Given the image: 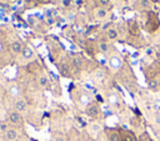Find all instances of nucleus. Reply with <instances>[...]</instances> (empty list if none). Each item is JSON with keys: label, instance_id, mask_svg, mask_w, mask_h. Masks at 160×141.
Here are the masks:
<instances>
[{"label": "nucleus", "instance_id": "f257e3e1", "mask_svg": "<svg viewBox=\"0 0 160 141\" xmlns=\"http://www.w3.org/2000/svg\"><path fill=\"white\" fill-rule=\"evenodd\" d=\"M159 24H160V21L158 20V16L155 14L150 12L148 15V21H146V25H148L149 31H155L159 27Z\"/></svg>", "mask_w": 160, "mask_h": 141}, {"label": "nucleus", "instance_id": "f03ea898", "mask_svg": "<svg viewBox=\"0 0 160 141\" xmlns=\"http://www.w3.org/2000/svg\"><path fill=\"white\" fill-rule=\"evenodd\" d=\"M8 120H9V122L12 124V125H21V122H22L21 114H20L19 111H15V110H12V111L9 112Z\"/></svg>", "mask_w": 160, "mask_h": 141}, {"label": "nucleus", "instance_id": "7ed1b4c3", "mask_svg": "<svg viewBox=\"0 0 160 141\" xmlns=\"http://www.w3.org/2000/svg\"><path fill=\"white\" fill-rule=\"evenodd\" d=\"M100 114V109L98 106V104L95 102H91L86 106V115L90 116V117H98Z\"/></svg>", "mask_w": 160, "mask_h": 141}, {"label": "nucleus", "instance_id": "20e7f679", "mask_svg": "<svg viewBox=\"0 0 160 141\" xmlns=\"http://www.w3.org/2000/svg\"><path fill=\"white\" fill-rule=\"evenodd\" d=\"M120 132H121L122 141H138V137L134 135V132H131L129 130H124V131H120Z\"/></svg>", "mask_w": 160, "mask_h": 141}, {"label": "nucleus", "instance_id": "39448f33", "mask_svg": "<svg viewBox=\"0 0 160 141\" xmlns=\"http://www.w3.org/2000/svg\"><path fill=\"white\" fill-rule=\"evenodd\" d=\"M22 44L20 42V41H12L11 44H10V50L14 52V54H21V51H22Z\"/></svg>", "mask_w": 160, "mask_h": 141}, {"label": "nucleus", "instance_id": "423d86ee", "mask_svg": "<svg viewBox=\"0 0 160 141\" xmlns=\"http://www.w3.org/2000/svg\"><path fill=\"white\" fill-rule=\"evenodd\" d=\"M109 141H122L121 132L119 130H110L109 131Z\"/></svg>", "mask_w": 160, "mask_h": 141}, {"label": "nucleus", "instance_id": "0eeeda50", "mask_svg": "<svg viewBox=\"0 0 160 141\" xmlns=\"http://www.w3.org/2000/svg\"><path fill=\"white\" fill-rule=\"evenodd\" d=\"M18 136H19V134H18V131L15 129H9L5 132V137H6L8 141H15L18 139Z\"/></svg>", "mask_w": 160, "mask_h": 141}, {"label": "nucleus", "instance_id": "6e6552de", "mask_svg": "<svg viewBox=\"0 0 160 141\" xmlns=\"http://www.w3.org/2000/svg\"><path fill=\"white\" fill-rule=\"evenodd\" d=\"M25 109H26V101H25L24 99H19V100L15 101V111L21 112V111H24Z\"/></svg>", "mask_w": 160, "mask_h": 141}, {"label": "nucleus", "instance_id": "1a4fd4ad", "mask_svg": "<svg viewBox=\"0 0 160 141\" xmlns=\"http://www.w3.org/2000/svg\"><path fill=\"white\" fill-rule=\"evenodd\" d=\"M129 31H130L131 35H135V36L139 35V26H138L136 21H130L129 22Z\"/></svg>", "mask_w": 160, "mask_h": 141}, {"label": "nucleus", "instance_id": "9d476101", "mask_svg": "<svg viewBox=\"0 0 160 141\" xmlns=\"http://www.w3.org/2000/svg\"><path fill=\"white\" fill-rule=\"evenodd\" d=\"M106 15H108V10L105 7H99L95 10V16L98 19H104V17H106Z\"/></svg>", "mask_w": 160, "mask_h": 141}, {"label": "nucleus", "instance_id": "9b49d317", "mask_svg": "<svg viewBox=\"0 0 160 141\" xmlns=\"http://www.w3.org/2000/svg\"><path fill=\"white\" fill-rule=\"evenodd\" d=\"M32 50L29 47V46H24L22 47V51H21V55H22V57L24 59H31L32 57Z\"/></svg>", "mask_w": 160, "mask_h": 141}, {"label": "nucleus", "instance_id": "f8f14e48", "mask_svg": "<svg viewBox=\"0 0 160 141\" xmlns=\"http://www.w3.org/2000/svg\"><path fill=\"white\" fill-rule=\"evenodd\" d=\"M40 87H46L49 85V77L46 75H40L39 76V80H38Z\"/></svg>", "mask_w": 160, "mask_h": 141}, {"label": "nucleus", "instance_id": "ddd939ff", "mask_svg": "<svg viewBox=\"0 0 160 141\" xmlns=\"http://www.w3.org/2000/svg\"><path fill=\"white\" fill-rule=\"evenodd\" d=\"M106 35H108V37L110 39V40H115V39H118V30H115V29H109L108 31H106Z\"/></svg>", "mask_w": 160, "mask_h": 141}, {"label": "nucleus", "instance_id": "4468645a", "mask_svg": "<svg viewBox=\"0 0 160 141\" xmlns=\"http://www.w3.org/2000/svg\"><path fill=\"white\" fill-rule=\"evenodd\" d=\"M151 2H152L151 0H140L141 6H142L144 9H148V10H149V9H151V5H152Z\"/></svg>", "mask_w": 160, "mask_h": 141}, {"label": "nucleus", "instance_id": "2eb2a0df", "mask_svg": "<svg viewBox=\"0 0 160 141\" xmlns=\"http://www.w3.org/2000/svg\"><path fill=\"white\" fill-rule=\"evenodd\" d=\"M99 49H100V51L106 52V51L109 50V44H108V42H105V41H101V42L99 44Z\"/></svg>", "mask_w": 160, "mask_h": 141}, {"label": "nucleus", "instance_id": "dca6fc26", "mask_svg": "<svg viewBox=\"0 0 160 141\" xmlns=\"http://www.w3.org/2000/svg\"><path fill=\"white\" fill-rule=\"evenodd\" d=\"M74 65L79 69H82V60L79 57V56H75L74 57Z\"/></svg>", "mask_w": 160, "mask_h": 141}, {"label": "nucleus", "instance_id": "f3484780", "mask_svg": "<svg viewBox=\"0 0 160 141\" xmlns=\"http://www.w3.org/2000/svg\"><path fill=\"white\" fill-rule=\"evenodd\" d=\"M138 141H151V140H150V136L148 135V132H142V134L138 137Z\"/></svg>", "mask_w": 160, "mask_h": 141}, {"label": "nucleus", "instance_id": "a211bd4d", "mask_svg": "<svg viewBox=\"0 0 160 141\" xmlns=\"http://www.w3.org/2000/svg\"><path fill=\"white\" fill-rule=\"evenodd\" d=\"M110 64H111L112 67H118V66H120V60H119L118 57H111Z\"/></svg>", "mask_w": 160, "mask_h": 141}, {"label": "nucleus", "instance_id": "6ab92c4d", "mask_svg": "<svg viewBox=\"0 0 160 141\" xmlns=\"http://www.w3.org/2000/svg\"><path fill=\"white\" fill-rule=\"evenodd\" d=\"M9 129H10V127H9V125H8L5 121H1V122H0V130H1L2 132H6Z\"/></svg>", "mask_w": 160, "mask_h": 141}, {"label": "nucleus", "instance_id": "aec40b11", "mask_svg": "<svg viewBox=\"0 0 160 141\" xmlns=\"http://www.w3.org/2000/svg\"><path fill=\"white\" fill-rule=\"evenodd\" d=\"M149 86L152 89V90H156L158 89V80H155V79H152V80H150V82H149Z\"/></svg>", "mask_w": 160, "mask_h": 141}, {"label": "nucleus", "instance_id": "412c9836", "mask_svg": "<svg viewBox=\"0 0 160 141\" xmlns=\"http://www.w3.org/2000/svg\"><path fill=\"white\" fill-rule=\"evenodd\" d=\"M99 4L101 7H106L110 5V0H99Z\"/></svg>", "mask_w": 160, "mask_h": 141}, {"label": "nucleus", "instance_id": "4be33fe9", "mask_svg": "<svg viewBox=\"0 0 160 141\" xmlns=\"http://www.w3.org/2000/svg\"><path fill=\"white\" fill-rule=\"evenodd\" d=\"M54 141H66V139H65L62 135L58 134L56 136H54Z\"/></svg>", "mask_w": 160, "mask_h": 141}, {"label": "nucleus", "instance_id": "5701e85b", "mask_svg": "<svg viewBox=\"0 0 160 141\" xmlns=\"http://www.w3.org/2000/svg\"><path fill=\"white\" fill-rule=\"evenodd\" d=\"M154 122H155L156 125H160V114H156V115L154 116Z\"/></svg>", "mask_w": 160, "mask_h": 141}, {"label": "nucleus", "instance_id": "b1692460", "mask_svg": "<svg viewBox=\"0 0 160 141\" xmlns=\"http://www.w3.org/2000/svg\"><path fill=\"white\" fill-rule=\"evenodd\" d=\"M154 107H155V110H160V100L154 101Z\"/></svg>", "mask_w": 160, "mask_h": 141}, {"label": "nucleus", "instance_id": "393cba45", "mask_svg": "<svg viewBox=\"0 0 160 141\" xmlns=\"http://www.w3.org/2000/svg\"><path fill=\"white\" fill-rule=\"evenodd\" d=\"M99 129H100L99 125H91V130L92 131H99Z\"/></svg>", "mask_w": 160, "mask_h": 141}, {"label": "nucleus", "instance_id": "a878e982", "mask_svg": "<svg viewBox=\"0 0 160 141\" xmlns=\"http://www.w3.org/2000/svg\"><path fill=\"white\" fill-rule=\"evenodd\" d=\"M62 5L64 6H69L70 5V0H62Z\"/></svg>", "mask_w": 160, "mask_h": 141}, {"label": "nucleus", "instance_id": "bb28decb", "mask_svg": "<svg viewBox=\"0 0 160 141\" xmlns=\"http://www.w3.org/2000/svg\"><path fill=\"white\" fill-rule=\"evenodd\" d=\"M46 22H48L49 25H51V24L54 22V19H51V17H48V19H46Z\"/></svg>", "mask_w": 160, "mask_h": 141}, {"label": "nucleus", "instance_id": "cd10ccee", "mask_svg": "<svg viewBox=\"0 0 160 141\" xmlns=\"http://www.w3.org/2000/svg\"><path fill=\"white\" fill-rule=\"evenodd\" d=\"M32 1H35L36 4H44L45 2V0H32Z\"/></svg>", "mask_w": 160, "mask_h": 141}, {"label": "nucleus", "instance_id": "c85d7f7f", "mask_svg": "<svg viewBox=\"0 0 160 141\" xmlns=\"http://www.w3.org/2000/svg\"><path fill=\"white\" fill-rule=\"evenodd\" d=\"M24 1H25V2H31L32 0H24Z\"/></svg>", "mask_w": 160, "mask_h": 141}, {"label": "nucleus", "instance_id": "c756f323", "mask_svg": "<svg viewBox=\"0 0 160 141\" xmlns=\"http://www.w3.org/2000/svg\"><path fill=\"white\" fill-rule=\"evenodd\" d=\"M19 141H28L26 139H21V140H19Z\"/></svg>", "mask_w": 160, "mask_h": 141}, {"label": "nucleus", "instance_id": "7c9ffc66", "mask_svg": "<svg viewBox=\"0 0 160 141\" xmlns=\"http://www.w3.org/2000/svg\"><path fill=\"white\" fill-rule=\"evenodd\" d=\"M151 1H159V0H151Z\"/></svg>", "mask_w": 160, "mask_h": 141}]
</instances>
